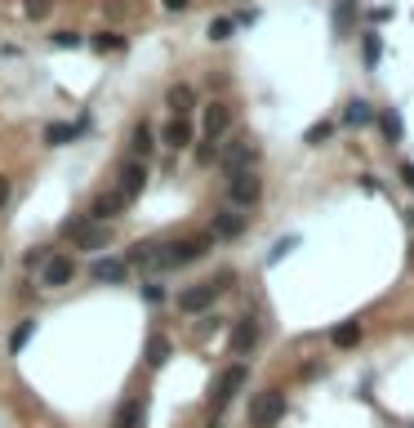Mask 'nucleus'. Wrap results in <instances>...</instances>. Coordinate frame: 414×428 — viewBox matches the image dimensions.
<instances>
[{
    "label": "nucleus",
    "instance_id": "obj_1",
    "mask_svg": "<svg viewBox=\"0 0 414 428\" xmlns=\"http://www.w3.org/2000/svg\"><path fill=\"white\" fill-rule=\"evenodd\" d=\"M236 282V272H219L214 282H196V286H187V290H178V312H187V317H196V312H209L214 308V299Z\"/></svg>",
    "mask_w": 414,
    "mask_h": 428
},
{
    "label": "nucleus",
    "instance_id": "obj_2",
    "mask_svg": "<svg viewBox=\"0 0 414 428\" xmlns=\"http://www.w3.org/2000/svg\"><path fill=\"white\" fill-rule=\"evenodd\" d=\"M250 384V366L245 361H231V366H223L219 370V380H214V388H209V410L214 415H223V410L236 402V392Z\"/></svg>",
    "mask_w": 414,
    "mask_h": 428
},
{
    "label": "nucleus",
    "instance_id": "obj_3",
    "mask_svg": "<svg viewBox=\"0 0 414 428\" xmlns=\"http://www.w3.org/2000/svg\"><path fill=\"white\" fill-rule=\"evenodd\" d=\"M209 250H214L209 232H196V237H183V241H165L160 245V268H187V263L205 259Z\"/></svg>",
    "mask_w": 414,
    "mask_h": 428
},
{
    "label": "nucleus",
    "instance_id": "obj_4",
    "mask_svg": "<svg viewBox=\"0 0 414 428\" xmlns=\"http://www.w3.org/2000/svg\"><path fill=\"white\" fill-rule=\"evenodd\" d=\"M219 166H223V174L231 178V174H245V170H254L258 166V143L250 139V134H241V139H231L223 152H219Z\"/></svg>",
    "mask_w": 414,
    "mask_h": 428
},
{
    "label": "nucleus",
    "instance_id": "obj_5",
    "mask_svg": "<svg viewBox=\"0 0 414 428\" xmlns=\"http://www.w3.org/2000/svg\"><path fill=\"white\" fill-rule=\"evenodd\" d=\"M258 201H263V174L258 170H245V174H231L227 178V205L254 210Z\"/></svg>",
    "mask_w": 414,
    "mask_h": 428
},
{
    "label": "nucleus",
    "instance_id": "obj_6",
    "mask_svg": "<svg viewBox=\"0 0 414 428\" xmlns=\"http://www.w3.org/2000/svg\"><path fill=\"white\" fill-rule=\"evenodd\" d=\"M258 339H263V321H258V312H245L241 321H231L227 348H231V357H250V353L258 348Z\"/></svg>",
    "mask_w": 414,
    "mask_h": 428
},
{
    "label": "nucleus",
    "instance_id": "obj_7",
    "mask_svg": "<svg viewBox=\"0 0 414 428\" xmlns=\"http://www.w3.org/2000/svg\"><path fill=\"white\" fill-rule=\"evenodd\" d=\"M280 415H285V392L280 388H263L258 397L250 402V424L254 428H272Z\"/></svg>",
    "mask_w": 414,
    "mask_h": 428
},
{
    "label": "nucleus",
    "instance_id": "obj_8",
    "mask_svg": "<svg viewBox=\"0 0 414 428\" xmlns=\"http://www.w3.org/2000/svg\"><path fill=\"white\" fill-rule=\"evenodd\" d=\"M245 228H250V214L236 210V205H223V210H214V219H209V237L214 241H236Z\"/></svg>",
    "mask_w": 414,
    "mask_h": 428
},
{
    "label": "nucleus",
    "instance_id": "obj_9",
    "mask_svg": "<svg viewBox=\"0 0 414 428\" xmlns=\"http://www.w3.org/2000/svg\"><path fill=\"white\" fill-rule=\"evenodd\" d=\"M89 282H98V286H125V282H129L125 255H98V259L89 263Z\"/></svg>",
    "mask_w": 414,
    "mask_h": 428
},
{
    "label": "nucleus",
    "instance_id": "obj_10",
    "mask_svg": "<svg viewBox=\"0 0 414 428\" xmlns=\"http://www.w3.org/2000/svg\"><path fill=\"white\" fill-rule=\"evenodd\" d=\"M231 129V103H205V117H201V139L205 143H223Z\"/></svg>",
    "mask_w": 414,
    "mask_h": 428
},
{
    "label": "nucleus",
    "instance_id": "obj_11",
    "mask_svg": "<svg viewBox=\"0 0 414 428\" xmlns=\"http://www.w3.org/2000/svg\"><path fill=\"white\" fill-rule=\"evenodd\" d=\"M147 188V161H121V170H116V192L125 196V201H134V196H143Z\"/></svg>",
    "mask_w": 414,
    "mask_h": 428
},
{
    "label": "nucleus",
    "instance_id": "obj_12",
    "mask_svg": "<svg viewBox=\"0 0 414 428\" xmlns=\"http://www.w3.org/2000/svg\"><path fill=\"white\" fill-rule=\"evenodd\" d=\"M72 282H76V259L72 255H54L40 268V286L45 290H62V286H72Z\"/></svg>",
    "mask_w": 414,
    "mask_h": 428
},
{
    "label": "nucleus",
    "instance_id": "obj_13",
    "mask_svg": "<svg viewBox=\"0 0 414 428\" xmlns=\"http://www.w3.org/2000/svg\"><path fill=\"white\" fill-rule=\"evenodd\" d=\"M125 205H129V201H125V196L116 192V188H111V192H98L94 201H89V219L111 223V219H121V214H125Z\"/></svg>",
    "mask_w": 414,
    "mask_h": 428
},
{
    "label": "nucleus",
    "instance_id": "obj_14",
    "mask_svg": "<svg viewBox=\"0 0 414 428\" xmlns=\"http://www.w3.org/2000/svg\"><path fill=\"white\" fill-rule=\"evenodd\" d=\"M143 424H147V397L143 392L138 397H125L111 415V428H143Z\"/></svg>",
    "mask_w": 414,
    "mask_h": 428
},
{
    "label": "nucleus",
    "instance_id": "obj_15",
    "mask_svg": "<svg viewBox=\"0 0 414 428\" xmlns=\"http://www.w3.org/2000/svg\"><path fill=\"white\" fill-rule=\"evenodd\" d=\"M192 139H196V129H192L187 117H170V121H165V129H160V143H165V147H174V152H183Z\"/></svg>",
    "mask_w": 414,
    "mask_h": 428
},
{
    "label": "nucleus",
    "instance_id": "obj_16",
    "mask_svg": "<svg viewBox=\"0 0 414 428\" xmlns=\"http://www.w3.org/2000/svg\"><path fill=\"white\" fill-rule=\"evenodd\" d=\"M160 245L165 241H134L125 250V263L129 268H160Z\"/></svg>",
    "mask_w": 414,
    "mask_h": 428
},
{
    "label": "nucleus",
    "instance_id": "obj_17",
    "mask_svg": "<svg viewBox=\"0 0 414 428\" xmlns=\"http://www.w3.org/2000/svg\"><path fill=\"white\" fill-rule=\"evenodd\" d=\"M111 245V223H89L85 232L76 237V250H85V255H98V250H107Z\"/></svg>",
    "mask_w": 414,
    "mask_h": 428
},
{
    "label": "nucleus",
    "instance_id": "obj_18",
    "mask_svg": "<svg viewBox=\"0 0 414 428\" xmlns=\"http://www.w3.org/2000/svg\"><path fill=\"white\" fill-rule=\"evenodd\" d=\"M165 107H170L174 117H187V112L196 107V85H187V80L170 85V94H165Z\"/></svg>",
    "mask_w": 414,
    "mask_h": 428
},
{
    "label": "nucleus",
    "instance_id": "obj_19",
    "mask_svg": "<svg viewBox=\"0 0 414 428\" xmlns=\"http://www.w3.org/2000/svg\"><path fill=\"white\" fill-rule=\"evenodd\" d=\"M152 147H156V129L147 121H138L134 129H129V152H134V161H147V156H152Z\"/></svg>",
    "mask_w": 414,
    "mask_h": 428
},
{
    "label": "nucleus",
    "instance_id": "obj_20",
    "mask_svg": "<svg viewBox=\"0 0 414 428\" xmlns=\"http://www.w3.org/2000/svg\"><path fill=\"white\" fill-rule=\"evenodd\" d=\"M80 129H85V121H76V125H72V121H49V125H45V143H49V147L76 143V139H80Z\"/></svg>",
    "mask_w": 414,
    "mask_h": 428
},
{
    "label": "nucleus",
    "instance_id": "obj_21",
    "mask_svg": "<svg viewBox=\"0 0 414 428\" xmlns=\"http://www.w3.org/2000/svg\"><path fill=\"white\" fill-rule=\"evenodd\" d=\"M374 117H378V112L366 103V98H352V103L343 107V125H352V129H356V125H370Z\"/></svg>",
    "mask_w": 414,
    "mask_h": 428
},
{
    "label": "nucleus",
    "instance_id": "obj_22",
    "mask_svg": "<svg viewBox=\"0 0 414 428\" xmlns=\"http://www.w3.org/2000/svg\"><path fill=\"white\" fill-rule=\"evenodd\" d=\"M170 353H174V343L170 339H165V335H152V339H147V366H152V370H160L165 366V361H170Z\"/></svg>",
    "mask_w": 414,
    "mask_h": 428
},
{
    "label": "nucleus",
    "instance_id": "obj_23",
    "mask_svg": "<svg viewBox=\"0 0 414 428\" xmlns=\"http://www.w3.org/2000/svg\"><path fill=\"white\" fill-rule=\"evenodd\" d=\"M329 343H334V348H356V343H361V321L334 326V331H329Z\"/></svg>",
    "mask_w": 414,
    "mask_h": 428
},
{
    "label": "nucleus",
    "instance_id": "obj_24",
    "mask_svg": "<svg viewBox=\"0 0 414 428\" xmlns=\"http://www.w3.org/2000/svg\"><path fill=\"white\" fill-rule=\"evenodd\" d=\"M374 121H378V134H383V143H401V117H396L392 107H383Z\"/></svg>",
    "mask_w": 414,
    "mask_h": 428
},
{
    "label": "nucleus",
    "instance_id": "obj_25",
    "mask_svg": "<svg viewBox=\"0 0 414 428\" xmlns=\"http://www.w3.org/2000/svg\"><path fill=\"white\" fill-rule=\"evenodd\" d=\"M361 58H366L370 72L378 68V58H383V36H378V31H366V41H361Z\"/></svg>",
    "mask_w": 414,
    "mask_h": 428
},
{
    "label": "nucleus",
    "instance_id": "obj_26",
    "mask_svg": "<svg viewBox=\"0 0 414 428\" xmlns=\"http://www.w3.org/2000/svg\"><path fill=\"white\" fill-rule=\"evenodd\" d=\"M89 45L98 49V54H116V49H125L129 41L121 36V31H94V36H89Z\"/></svg>",
    "mask_w": 414,
    "mask_h": 428
},
{
    "label": "nucleus",
    "instance_id": "obj_27",
    "mask_svg": "<svg viewBox=\"0 0 414 428\" xmlns=\"http://www.w3.org/2000/svg\"><path fill=\"white\" fill-rule=\"evenodd\" d=\"M31 335H36V317H23V321H18V331L9 335V353L18 357V353L27 348V343H31Z\"/></svg>",
    "mask_w": 414,
    "mask_h": 428
},
{
    "label": "nucleus",
    "instance_id": "obj_28",
    "mask_svg": "<svg viewBox=\"0 0 414 428\" xmlns=\"http://www.w3.org/2000/svg\"><path fill=\"white\" fill-rule=\"evenodd\" d=\"M334 27L343 31V36L356 27V0H339V5H334Z\"/></svg>",
    "mask_w": 414,
    "mask_h": 428
},
{
    "label": "nucleus",
    "instance_id": "obj_29",
    "mask_svg": "<svg viewBox=\"0 0 414 428\" xmlns=\"http://www.w3.org/2000/svg\"><path fill=\"white\" fill-rule=\"evenodd\" d=\"M236 36V18L231 14H219V18L209 23V41H231Z\"/></svg>",
    "mask_w": 414,
    "mask_h": 428
},
{
    "label": "nucleus",
    "instance_id": "obj_30",
    "mask_svg": "<svg viewBox=\"0 0 414 428\" xmlns=\"http://www.w3.org/2000/svg\"><path fill=\"white\" fill-rule=\"evenodd\" d=\"M89 223H94V219H89V214H72V219H62V223H58V232H62V237H72V241H76V237H80V232H85V228H89Z\"/></svg>",
    "mask_w": 414,
    "mask_h": 428
},
{
    "label": "nucleus",
    "instance_id": "obj_31",
    "mask_svg": "<svg viewBox=\"0 0 414 428\" xmlns=\"http://www.w3.org/2000/svg\"><path fill=\"white\" fill-rule=\"evenodd\" d=\"M329 134H334V121H317V125H312L307 134H303V143H307V147H321Z\"/></svg>",
    "mask_w": 414,
    "mask_h": 428
},
{
    "label": "nucleus",
    "instance_id": "obj_32",
    "mask_svg": "<svg viewBox=\"0 0 414 428\" xmlns=\"http://www.w3.org/2000/svg\"><path fill=\"white\" fill-rule=\"evenodd\" d=\"M165 299H170V290L160 282H143V304H165Z\"/></svg>",
    "mask_w": 414,
    "mask_h": 428
},
{
    "label": "nucleus",
    "instance_id": "obj_33",
    "mask_svg": "<svg viewBox=\"0 0 414 428\" xmlns=\"http://www.w3.org/2000/svg\"><path fill=\"white\" fill-rule=\"evenodd\" d=\"M49 41H54L58 49H80V45H85V36H80V31H54Z\"/></svg>",
    "mask_w": 414,
    "mask_h": 428
},
{
    "label": "nucleus",
    "instance_id": "obj_34",
    "mask_svg": "<svg viewBox=\"0 0 414 428\" xmlns=\"http://www.w3.org/2000/svg\"><path fill=\"white\" fill-rule=\"evenodd\" d=\"M49 9H54V0H23V14H27V18H45Z\"/></svg>",
    "mask_w": 414,
    "mask_h": 428
},
{
    "label": "nucleus",
    "instance_id": "obj_35",
    "mask_svg": "<svg viewBox=\"0 0 414 428\" xmlns=\"http://www.w3.org/2000/svg\"><path fill=\"white\" fill-rule=\"evenodd\" d=\"M49 259H54V250H49V245H40V250H31V255H27L23 263H27V268H31V272H36V268H45V263H49Z\"/></svg>",
    "mask_w": 414,
    "mask_h": 428
},
{
    "label": "nucleus",
    "instance_id": "obj_36",
    "mask_svg": "<svg viewBox=\"0 0 414 428\" xmlns=\"http://www.w3.org/2000/svg\"><path fill=\"white\" fill-rule=\"evenodd\" d=\"M196 161H201V166H214V161H219V143H205V139H201V147H196Z\"/></svg>",
    "mask_w": 414,
    "mask_h": 428
},
{
    "label": "nucleus",
    "instance_id": "obj_37",
    "mask_svg": "<svg viewBox=\"0 0 414 428\" xmlns=\"http://www.w3.org/2000/svg\"><path fill=\"white\" fill-rule=\"evenodd\" d=\"M9 196H13V183H9V174H0V210L9 205Z\"/></svg>",
    "mask_w": 414,
    "mask_h": 428
},
{
    "label": "nucleus",
    "instance_id": "obj_38",
    "mask_svg": "<svg viewBox=\"0 0 414 428\" xmlns=\"http://www.w3.org/2000/svg\"><path fill=\"white\" fill-rule=\"evenodd\" d=\"M396 174H401V183L414 192V166H410V161H401V170H396Z\"/></svg>",
    "mask_w": 414,
    "mask_h": 428
},
{
    "label": "nucleus",
    "instance_id": "obj_39",
    "mask_svg": "<svg viewBox=\"0 0 414 428\" xmlns=\"http://www.w3.org/2000/svg\"><path fill=\"white\" fill-rule=\"evenodd\" d=\"M299 375H303V380H317V375H321V361H307V366H299Z\"/></svg>",
    "mask_w": 414,
    "mask_h": 428
},
{
    "label": "nucleus",
    "instance_id": "obj_40",
    "mask_svg": "<svg viewBox=\"0 0 414 428\" xmlns=\"http://www.w3.org/2000/svg\"><path fill=\"white\" fill-rule=\"evenodd\" d=\"M361 188H366V192H383V183H378L374 174H361Z\"/></svg>",
    "mask_w": 414,
    "mask_h": 428
},
{
    "label": "nucleus",
    "instance_id": "obj_41",
    "mask_svg": "<svg viewBox=\"0 0 414 428\" xmlns=\"http://www.w3.org/2000/svg\"><path fill=\"white\" fill-rule=\"evenodd\" d=\"M160 5H165V9H170V14H183V9L192 5V0H160Z\"/></svg>",
    "mask_w": 414,
    "mask_h": 428
},
{
    "label": "nucleus",
    "instance_id": "obj_42",
    "mask_svg": "<svg viewBox=\"0 0 414 428\" xmlns=\"http://www.w3.org/2000/svg\"><path fill=\"white\" fill-rule=\"evenodd\" d=\"M219 326H223V317H205V321H201V335H209V331H219Z\"/></svg>",
    "mask_w": 414,
    "mask_h": 428
},
{
    "label": "nucleus",
    "instance_id": "obj_43",
    "mask_svg": "<svg viewBox=\"0 0 414 428\" xmlns=\"http://www.w3.org/2000/svg\"><path fill=\"white\" fill-rule=\"evenodd\" d=\"M205 428H223V415H209V424Z\"/></svg>",
    "mask_w": 414,
    "mask_h": 428
},
{
    "label": "nucleus",
    "instance_id": "obj_44",
    "mask_svg": "<svg viewBox=\"0 0 414 428\" xmlns=\"http://www.w3.org/2000/svg\"><path fill=\"white\" fill-rule=\"evenodd\" d=\"M0 268H5V259H0Z\"/></svg>",
    "mask_w": 414,
    "mask_h": 428
}]
</instances>
